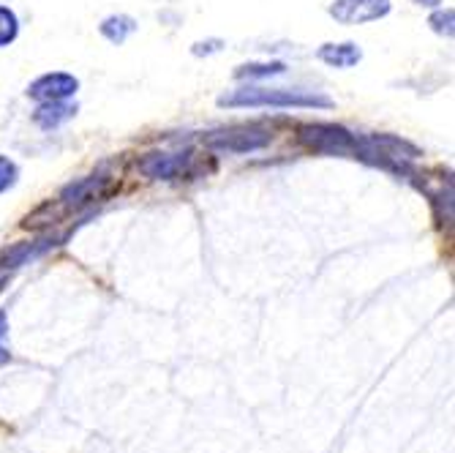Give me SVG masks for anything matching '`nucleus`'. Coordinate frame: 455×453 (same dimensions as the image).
<instances>
[{
  "label": "nucleus",
  "mask_w": 455,
  "mask_h": 453,
  "mask_svg": "<svg viewBox=\"0 0 455 453\" xmlns=\"http://www.w3.org/2000/svg\"><path fill=\"white\" fill-rule=\"evenodd\" d=\"M219 107H300V109H330L333 99L311 91H292V88H254L243 85L219 96Z\"/></svg>",
  "instance_id": "f257e3e1"
},
{
  "label": "nucleus",
  "mask_w": 455,
  "mask_h": 453,
  "mask_svg": "<svg viewBox=\"0 0 455 453\" xmlns=\"http://www.w3.org/2000/svg\"><path fill=\"white\" fill-rule=\"evenodd\" d=\"M300 145H306L308 150L316 153H333V156H349L355 153V134L344 126H336V123H308V126H300L298 134Z\"/></svg>",
  "instance_id": "f03ea898"
},
{
  "label": "nucleus",
  "mask_w": 455,
  "mask_h": 453,
  "mask_svg": "<svg viewBox=\"0 0 455 453\" xmlns=\"http://www.w3.org/2000/svg\"><path fill=\"white\" fill-rule=\"evenodd\" d=\"M273 140V134L262 126H229V129H219V132H211L204 137V145L213 148V150H221V153H254V150H262L267 148Z\"/></svg>",
  "instance_id": "7ed1b4c3"
},
{
  "label": "nucleus",
  "mask_w": 455,
  "mask_h": 453,
  "mask_svg": "<svg viewBox=\"0 0 455 453\" xmlns=\"http://www.w3.org/2000/svg\"><path fill=\"white\" fill-rule=\"evenodd\" d=\"M390 0H333L330 17L341 25H365L390 14Z\"/></svg>",
  "instance_id": "20e7f679"
},
{
  "label": "nucleus",
  "mask_w": 455,
  "mask_h": 453,
  "mask_svg": "<svg viewBox=\"0 0 455 453\" xmlns=\"http://www.w3.org/2000/svg\"><path fill=\"white\" fill-rule=\"evenodd\" d=\"M79 91V79L66 71L41 74L28 85V96L36 101H66Z\"/></svg>",
  "instance_id": "39448f33"
},
{
  "label": "nucleus",
  "mask_w": 455,
  "mask_h": 453,
  "mask_svg": "<svg viewBox=\"0 0 455 453\" xmlns=\"http://www.w3.org/2000/svg\"><path fill=\"white\" fill-rule=\"evenodd\" d=\"M191 153H148L140 161V173L150 181H175L188 173Z\"/></svg>",
  "instance_id": "423d86ee"
},
{
  "label": "nucleus",
  "mask_w": 455,
  "mask_h": 453,
  "mask_svg": "<svg viewBox=\"0 0 455 453\" xmlns=\"http://www.w3.org/2000/svg\"><path fill=\"white\" fill-rule=\"evenodd\" d=\"M107 194H109V178L104 173H96V175H88V178H79V181L68 183L60 191V202L68 211H74V208H82V205L104 199Z\"/></svg>",
  "instance_id": "0eeeda50"
},
{
  "label": "nucleus",
  "mask_w": 455,
  "mask_h": 453,
  "mask_svg": "<svg viewBox=\"0 0 455 453\" xmlns=\"http://www.w3.org/2000/svg\"><path fill=\"white\" fill-rule=\"evenodd\" d=\"M55 240H58V238L47 235V238H38V240H22V243L9 246V249L0 252V273L6 276V273H12V271H17V268L28 265L30 260H36V257L44 255L47 249H52Z\"/></svg>",
  "instance_id": "6e6552de"
},
{
  "label": "nucleus",
  "mask_w": 455,
  "mask_h": 453,
  "mask_svg": "<svg viewBox=\"0 0 455 453\" xmlns=\"http://www.w3.org/2000/svg\"><path fill=\"white\" fill-rule=\"evenodd\" d=\"M76 115V104H71L68 99L66 101H41V107L33 112V123L38 129H58L60 123L71 120Z\"/></svg>",
  "instance_id": "1a4fd4ad"
},
{
  "label": "nucleus",
  "mask_w": 455,
  "mask_h": 453,
  "mask_svg": "<svg viewBox=\"0 0 455 453\" xmlns=\"http://www.w3.org/2000/svg\"><path fill=\"white\" fill-rule=\"evenodd\" d=\"M316 58L330 69H352L363 61V53L352 41H344V44H322L316 50Z\"/></svg>",
  "instance_id": "9d476101"
},
{
  "label": "nucleus",
  "mask_w": 455,
  "mask_h": 453,
  "mask_svg": "<svg viewBox=\"0 0 455 453\" xmlns=\"http://www.w3.org/2000/svg\"><path fill=\"white\" fill-rule=\"evenodd\" d=\"M99 30L107 41H112V44H123V41L137 30V22L129 14H115V17H107L99 25Z\"/></svg>",
  "instance_id": "9b49d317"
},
{
  "label": "nucleus",
  "mask_w": 455,
  "mask_h": 453,
  "mask_svg": "<svg viewBox=\"0 0 455 453\" xmlns=\"http://www.w3.org/2000/svg\"><path fill=\"white\" fill-rule=\"evenodd\" d=\"M283 71H286V66L281 61H273V63H245V66L235 69V79H267V77H278Z\"/></svg>",
  "instance_id": "f8f14e48"
},
{
  "label": "nucleus",
  "mask_w": 455,
  "mask_h": 453,
  "mask_svg": "<svg viewBox=\"0 0 455 453\" xmlns=\"http://www.w3.org/2000/svg\"><path fill=\"white\" fill-rule=\"evenodd\" d=\"M20 36V20L9 6H0V47H9Z\"/></svg>",
  "instance_id": "ddd939ff"
},
{
  "label": "nucleus",
  "mask_w": 455,
  "mask_h": 453,
  "mask_svg": "<svg viewBox=\"0 0 455 453\" xmlns=\"http://www.w3.org/2000/svg\"><path fill=\"white\" fill-rule=\"evenodd\" d=\"M17 178H20V170H17V164L9 158V156H4L0 153V194L4 191H9L14 183H17Z\"/></svg>",
  "instance_id": "4468645a"
},
{
  "label": "nucleus",
  "mask_w": 455,
  "mask_h": 453,
  "mask_svg": "<svg viewBox=\"0 0 455 453\" xmlns=\"http://www.w3.org/2000/svg\"><path fill=\"white\" fill-rule=\"evenodd\" d=\"M452 22H455V12H452V9L436 12V14H431V20H428V25H431L439 36H447V38H452Z\"/></svg>",
  "instance_id": "2eb2a0df"
},
{
  "label": "nucleus",
  "mask_w": 455,
  "mask_h": 453,
  "mask_svg": "<svg viewBox=\"0 0 455 453\" xmlns=\"http://www.w3.org/2000/svg\"><path fill=\"white\" fill-rule=\"evenodd\" d=\"M221 47H224L221 38H211V41H199V44H194L191 53L196 58H202V55H216V53H221Z\"/></svg>",
  "instance_id": "dca6fc26"
},
{
  "label": "nucleus",
  "mask_w": 455,
  "mask_h": 453,
  "mask_svg": "<svg viewBox=\"0 0 455 453\" xmlns=\"http://www.w3.org/2000/svg\"><path fill=\"white\" fill-rule=\"evenodd\" d=\"M6 331H9V325H6V314L0 311V366H4V363L9 360V350L4 347V336H6Z\"/></svg>",
  "instance_id": "f3484780"
},
{
  "label": "nucleus",
  "mask_w": 455,
  "mask_h": 453,
  "mask_svg": "<svg viewBox=\"0 0 455 453\" xmlns=\"http://www.w3.org/2000/svg\"><path fill=\"white\" fill-rule=\"evenodd\" d=\"M415 4H418V6H428V9H434V6H439V4H442V0H415Z\"/></svg>",
  "instance_id": "a211bd4d"
},
{
  "label": "nucleus",
  "mask_w": 455,
  "mask_h": 453,
  "mask_svg": "<svg viewBox=\"0 0 455 453\" xmlns=\"http://www.w3.org/2000/svg\"><path fill=\"white\" fill-rule=\"evenodd\" d=\"M4 284H6V279H4V281H0V293H4Z\"/></svg>",
  "instance_id": "6ab92c4d"
}]
</instances>
